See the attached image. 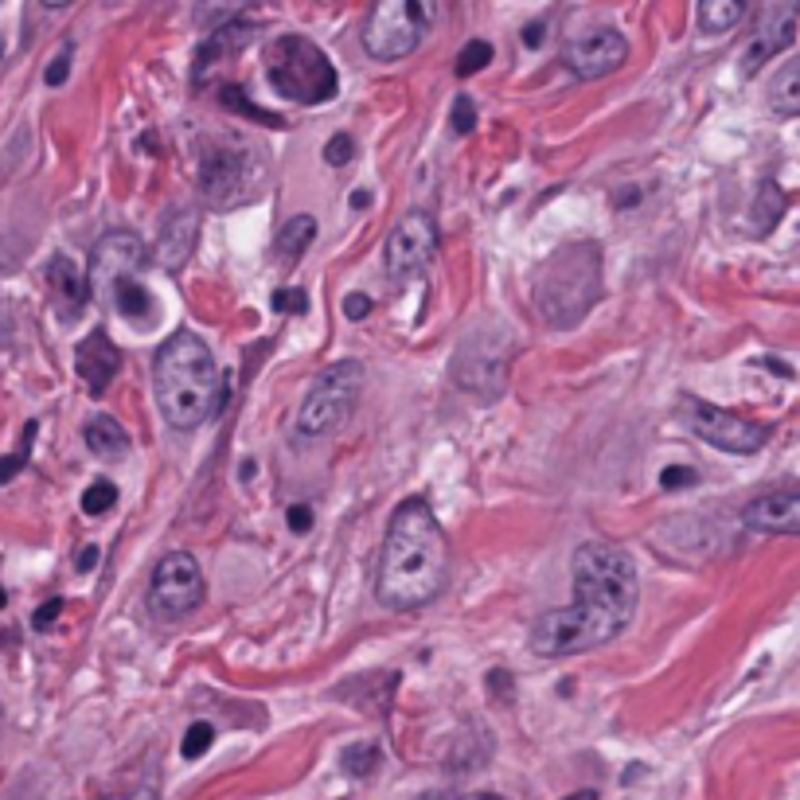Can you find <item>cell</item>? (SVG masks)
Segmentation results:
<instances>
[{
  "mask_svg": "<svg viewBox=\"0 0 800 800\" xmlns=\"http://www.w3.org/2000/svg\"><path fill=\"white\" fill-rule=\"evenodd\" d=\"M637 601V563L629 551L606 540L582 543L574 551V601L531 625V652L555 660L601 649L625 632Z\"/></svg>",
  "mask_w": 800,
  "mask_h": 800,
  "instance_id": "1",
  "label": "cell"
},
{
  "mask_svg": "<svg viewBox=\"0 0 800 800\" xmlns=\"http://www.w3.org/2000/svg\"><path fill=\"white\" fill-rule=\"evenodd\" d=\"M449 582V540L430 500L410 497L395 508L375 566V598L387 609H418Z\"/></svg>",
  "mask_w": 800,
  "mask_h": 800,
  "instance_id": "2",
  "label": "cell"
},
{
  "mask_svg": "<svg viewBox=\"0 0 800 800\" xmlns=\"http://www.w3.org/2000/svg\"><path fill=\"white\" fill-rule=\"evenodd\" d=\"M157 406L172 430H195L223 406V375L195 332H172L152 360Z\"/></svg>",
  "mask_w": 800,
  "mask_h": 800,
  "instance_id": "3",
  "label": "cell"
},
{
  "mask_svg": "<svg viewBox=\"0 0 800 800\" xmlns=\"http://www.w3.org/2000/svg\"><path fill=\"white\" fill-rule=\"evenodd\" d=\"M145 262H149V254H145L141 235L110 231V235L98 238V246L90 250V266H86L90 297H98V305L114 309L137 329H149L157 320V305H152L149 289L141 286Z\"/></svg>",
  "mask_w": 800,
  "mask_h": 800,
  "instance_id": "4",
  "label": "cell"
},
{
  "mask_svg": "<svg viewBox=\"0 0 800 800\" xmlns=\"http://www.w3.org/2000/svg\"><path fill=\"white\" fill-rule=\"evenodd\" d=\"M601 297V246L570 243L543 262L535 278V309L551 329H574Z\"/></svg>",
  "mask_w": 800,
  "mask_h": 800,
  "instance_id": "5",
  "label": "cell"
},
{
  "mask_svg": "<svg viewBox=\"0 0 800 800\" xmlns=\"http://www.w3.org/2000/svg\"><path fill=\"white\" fill-rule=\"evenodd\" d=\"M266 78L281 98L301 106H324L340 90L332 60L305 35H278L266 47Z\"/></svg>",
  "mask_w": 800,
  "mask_h": 800,
  "instance_id": "6",
  "label": "cell"
},
{
  "mask_svg": "<svg viewBox=\"0 0 800 800\" xmlns=\"http://www.w3.org/2000/svg\"><path fill=\"white\" fill-rule=\"evenodd\" d=\"M360 391H363V367L355 360H340L320 371L294 418L297 441H320L329 438V434H337L352 418L355 403H360Z\"/></svg>",
  "mask_w": 800,
  "mask_h": 800,
  "instance_id": "7",
  "label": "cell"
},
{
  "mask_svg": "<svg viewBox=\"0 0 800 800\" xmlns=\"http://www.w3.org/2000/svg\"><path fill=\"white\" fill-rule=\"evenodd\" d=\"M434 9L422 0H383L367 12L363 24V51L371 60L395 63L418 51V43L430 32Z\"/></svg>",
  "mask_w": 800,
  "mask_h": 800,
  "instance_id": "8",
  "label": "cell"
},
{
  "mask_svg": "<svg viewBox=\"0 0 800 800\" xmlns=\"http://www.w3.org/2000/svg\"><path fill=\"white\" fill-rule=\"evenodd\" d=\"M680 418L695 438L723 449V454H758L769 441V426H761L754 418H742V414H730L715 403H703L695 395H683Z\"/></svg>",
  "mask_w": 800,
  "mask_h": 800,
  "instance_id": "9",
  "label": "cell"
},
{
  "mask_svg": "<svg viewBox=\"0 0 800 800\" xmlns=\"http://www.w3.org/2000/svg\"><path fill=\"white\" fill-rule=\"evenodd\" d=\"M203 594H207V582H203L200 563L188 551H172L152 570L149 609L160 621H180L203 606Z\"/></svg>",
  "mask_w": 800,
  "mask_h": 800,
  "instance_id": "10",
  "label": "cell"
},
{
  "mask_svg": "<svg viewBox=\"0 0 800 800\" xmlns=\"http://www.w3.org/2000/svg\"><path fill=\"white\" fill-rule=\"evenodd\" d=\"M438 254V223L426 211H406L387 238V274L391 281L406 286L418 278Z\"/></svg>",
  "mask_w": 800,
  "mask_h": 800,
  "instance_id": "11",
  "label": "cell"
},
{
  "mask_svg": "<svg viewBox=\"0 0 800 800\" xmlns=\"http://www.w3.org/2000/svg\"><path fill=\"white\" fill-rule=\"evenodd\" d=\"M508 363H512V348H508L504 337H500L497 344L469 337L461 344V352L454 355V380L461 383L465 391H472V395L497 398L500 391H504Z\"/></svg>",
  "mask_w": 800,
  "mask_h": 800,
  "instance_id": "12",
  "label": "cell"
},
{
  "mask_svg": "<svg viewBox=\"0 0 800 800\" xmlns=\"http://www.w3.org/2000/svg\"><path fill=\"white\" fill-rule=\"evenodd\" d=\"M629 60V40L614 28H590L563 43V67L574 78H601Z\"/></svg>",
  "mask_w": 800,
  "mask_h": 800,
  "instance_id": "13",
  "label": "cell"
},
{
  "mask_svg": "<svg viewBox=\"0 0 800 800\" xmlns=\"http://www.w3.org/2000/svg\"><path fill=\"white\" fill-rule=\"evenodd\" d=\"M797 17H800L797 4H769V9L761 12L758 32H754L750 47L742 55V75L746 78L758 75L774 55H781V51L797 40Z\"/></svg>",
  "mask_w": 800,
  "mask_h": 800,
  "instance_id": "14",
  "label": "cell"
},
{
  "mask_svg": "<svg viewBox=\"0 0 800 800\" xmlns=\"http://www.w3.org/2000/svg\"><path fill=\"white\" fill-rule=\"evenodd\" d=\"M47 294H51V305H55V312H60L63 324H75V320L83 317L86 305H90V289H86L83 270H78L67 254H55V258H51Z\"/></svg>",
  "mask_w": 800,
  "mask_h": 800,
  "instance_id": "15",
  "label": "cell"
},
{
  "mask_svg": "<svg viewBox=\"0 0 800 800\" xmlns=\"http://www.w3.org/2000/svg\"><path fill=\"white\" fill-rule=\"evenodd\" d=\"M742 523L750 531H761V535H797L800 492L781 489V492H769V497H758L746 512H742Z\"/></svg>",
  "mask_w": 800,
  "mask_h": 800,
  "instance_id": "16",
  "label": "cell"
},
{
  "mask_svg": "<svg viewBox=\"0 0 800 800\" xmlns=\"http://www.w3.org/2000/svg\"><path fill=\"white\" fill-rule=\"evenodd\" d=\"M75 371H78V380L86 383V391H90V395H106V387H110L114 375L121 371V352L110 344V337H106V332L94 329L90 337L78 344Z\"/></svg>",
  "mask_w": 800,
  "mask_h": 800,
  "instance_id": "17",
  "label": "cell"
},
{
  "mask_svg": "<svg viewBox=\"0 0 800 800\" xmlns=\"http://www.w3.org/2000/svg\"><path fill=\"white\" fill-rule=\"evenodd\" d=\"M200 184L203 195H207L211 207H227L231 200L238 195V184H243V157L235 149H215L203 157L200 169Z\"/></svg>",
  "mask_w": 800,
  "mask_h": 800,
  "instance_id": "18",
  "label": "cell"
},
{
  "mask_svg": "<svg viewBox=\"0 0 800 800\" xmlns=\"http://www.w3.org/2000/svg\"><path fill=\"white\" fill-rule=\"evenodd\" d=\"M195 231H200L195 211H180V215H172V220L164 223L160 243H157V258L164 270H180V266H184L188 254H192V246H195Z\"/></svg>",
  "mask_w": 800,
  "mask_h": 800,
  "instance_id": "19",
  "label": "cell"
},
{
  "mask_svg": "<svg viewBox=\"0 0 800 800\" xmlns=\"http://www.w3.org/2000/svg\"><path fill=\"white\" fill-rule=\"evenodd\" d=\"M86 449H90L98 461H126L129 457V438L121 430V422H114L110 414H98V418L86 422Z\"/></svg>",
  "mask_w": 800,
  "mask_h": 800,
  "instance_id": "20",
  "label": "cell"
},
{
  "mask_svg": "<svg viewBox=\"0 0 800 800\" xmlns=\"http://www.w3.org/2000/svg\"><path fill=\"white\" fill-rule=\"evenodd\" d=\"M312 238H317V220H312V215H294V220L278 231L274 250H278V262L286 266V270H294L297 262L305 258V250L312 246Z\"/></svg>",
  "mask_w": 800,
  "mask_h": 800,
  "instance_id": "21",
  "label": "cell"
},
{
  "mask_svg": "<svg viewBox=\"0 0 800 800\" xmlns=\"http://www.w3.org/2000/svg\"><path fill=\"white\" fill-rule=\"evenodd\" d=\"M769 106H774V114H781V118H797L800 114V67L797 63H789V67L774 78Z\"/></svg>",
  "mask_w": 800,
  "mask_h": 800,
  "instance_id": "22",
  "label": "cell"
},
{
  "mask_svg": "<svg viewBox=\"0 0 800 800\" xmlns=\"http://www.w3.org/2000/svg\"><path fill=\"white\" fill-rule=\"evenodd\" d=\"M742 17H746V4L742 0H707V4H700V24L711 35L730 32Z\"/></svg>",
  "mask_w": 800,
  "mask_h": 800,
  "instance_id": "23",
  "label": "cell"
},
{
  "mask_svg": "<svg viewBox=\"0 0 800 800\" xmlns=\"http://www.w3.org/2000/svg\"><path fill=\"white\" fill-rule=\"evenodd\" d=\"M492 63V43L489 40H469L461 51H457V63H454V71H457V78H472L477 71H484Z\"/></svg>",
  "mask_w": 800,
  "mask_h": 800,
  "instance_id": "24",
  "label": "cell"
},
{
  "mask_svg": "<svg viewBox=\"0 0 800 800\" xmlns=\"http://www.w3.org/2000/svg\"><path fill=\"white\" fill-rule=\"evenodd\" d=\"M220 102H223V106H227V110L246 114V118L262 121V126H274V129H281V126H286V121H281L278 114H270V110H258V106H254V102L246 98V90H235V86H223Z\"/></svg>",
  "mask_w": 800,
  "mask_h": 800,
  "instance_id": "25",
  "label": "cell"
},
{
  "mask_svg": "<svg viewBox=\"0 0 800 800\" xmlns=\"http://www.w3.org/2000/svg\"><path fill=\"white\" fill-rule=\"evenodd\" d=\"M785 192L777 184H766L761 188V195H758V207H754V220H758V231H774L777 227V220H781V211H785Z\"/></svg>",
  "mask_w": 800,
  "mask_h": 800,
  "instance_id": "26",
  "label": "cell"
},
{
  "mask_svg": "<svg viewBox=\"0 0 800 800\" xmlns=\"http://www.w3.org/2000/svg\"><path fill=\"white\" fill-rule=\"evenodd\" d=\"M380 761H383L380 746H352V750H344L340 766H344L348 777H371L380 769Z\"/></svg>",
  "mask_w": 800,
  "mask_h": 800,
  "instance_id": "27",
  "label": "cell"
},
{
  "mask_svg": "<svg viewBox=\"0 0 800 800\" xmlns=\"http://www.w3.org/2000/svg\"><path fill=\"white\" fill-rule=\"evenodd\" d=\"M114 504H118V489H114L110 480H94L90 489L83 492V512L86 515H106Z\"/></svg>",
  "mask_w": 800,
  "mask_h": 800,
  "instance_id": "28",
  "label": "cell"
},
{
  "mask_svg": "<svg viewBox=\"0 0 800 800\" xmlns=\"http://www.w3.org/2000/svg\"><path fill=\"white\" fill-rule=\"evenodd\" d=\"M211 742H215V730H211V723H192V730L184 734V758L188 761L203 758Z\"/></svg>",
  "mask_w": 800,
  "mask_h": 800,
  "instance_id": "29",
  "label": "cell"
},
{
  "mask_svg": "<svg viewBox=\"0 0 800 800\" xmlns=\"http://www.w3.org/2000/svg\"><path fill=\"white\" fill-rule=\"evenodd\" d=\"M274 309L278 312H289V317H297V312H305L309 309V297H305V289L301 286H281V289H274Z\"/></svg>",
  "mask_w": 800,
  "mask_h": 800,
  "instance_id": "30",
  "label": "cell"
},
{
  "mask_svg": "<svg viewBox=\"0 0 800 800\" xmlns=\"http://www.w3.org/2000/svg\"><path fill=\"white\" fill-rule=\"evenodd\" d=\"M691 484H700V472L687 469V465H668L664 472H660V489H691Z\"/></svg>",
  "mask_w": 800,
  "mask_h": 800,
  "instance_id": "31",
  "label": "cell"
},
{
  "mask_svg": "<svg viewBox=\"0 0 800 800\" xmlns=\"http://www.w3.org/2000/svg\"><path fill=\"white\" fill-rule=\"evenodd\" d=\"M352 157H355V141H352V137H348V134H337L329 145H324V160H329L332 169H344V164H348V160H352Z\"/></svg>",
  "mask_w": 800,
  "mask_h": 800,
  "instance_id": "32",
  "label": "cell"
},
{
  "mask_svg": "<svg viewBox=\"0 0 800 800\" xmlns=\"http://www.w3.org/2000/svg\"><path fill=\"white\" fill-rule=\"evenodd\" d=\"M472 126H477V106H472L469 94H457L454 102V134H472Z\"/></svg>",
  "mask_w": 800,
  "mask_h": 800,
  "instance_id": "33",
  "label": "cell"
},
{
  "mask_svg": "<svg viewBox=\"0 0 800 800\" xmlns=\"http://www.w3.org/2000/svg\"><path fill=\"white\" fill-rule=\"evenodd\" d=\"M32 434H35V422H32V430H28L24 449H20V454H12V457H0V484H9V480L17 477L20 469H24V461H28V449H32Z\"/></svg>",
  "mask_w": 800,
  "mask_h": 800,
  "instance_id": "34",
  "label": "cell"
},
{
  "mask_svg": "<svg viewBox=\"0 0 800 800\" xmlns=\"http://www.w3.org/2000/svg\"><path fill=\"white\" fill-rule=\"evenodd\" d=\"M286 523L294 535H309L312 531V508L309 504H289L286 508Z\"/></svg>",
  "mask_w": 800,
  "mask_h": 800,
  "instance_id": "35",
  "label": "cell"
},
{
  "mask_svg": "<svg viewBox=\"0 0 800 800\" xmlns=\"http://www.w3.org/2000/svg\"><path fill=\"white\" fill-rule=\"evenodd\" d=\"M67 75H71V43L60 51V55H55V63H51L43 78H47V86H63V83H67Z\"/></svg>",
  "mask_w": 800,
  "mask_h": 800,
  "instance_id": "36",
  "label": "cell"
},
{
  "mask_svg": "<svg viewBox=\"0 0 800 800\" xmlns=\"http://www.w3.org/2000/svg\"><path fill=\"white\" fill-rule=\"evenodd\" d=\"M63 614V598H51V601H43L40 609H35V617H32V625L35 629H51V625H55V617Z\"/></svg>",
  "mask_w": 800,
  "mask_h": 800,
  "instance_id": "37",
  "label": "cell"
},
{
  "mask_svg": "<svg viewBox=\"0 0 800 800\" xmlns=\"http://www.w3.org/2000/svg\"><path fill=\"white\" fill-rule=\"evenodd\" d=\"M344 312H348V320H363L371 312V297L367 294H348L344 297Z\"/></svg>",
  "mask_w": 800,
  "mask_h": 800,
  "instance_id": "38",
  "label": "cell"
},
{
  "mask_svg": "<svg viewBox=\"0 0 800 800\" xmlns=\"http://www.w3.org/2000/svg\"><path fill=\"white\" fill-rule=\"evenodd\" d=\"M484 683H489L497 695H508V687H512V675H508V672H489V680H484Z\"/></svg>",
  "mask_w": 800,
  "mask_h": 800,
  "instance_id": "39",
  "label": "cell"
},
{
  "mask_svg": "<svg viewBox=\"0 0 800 800\" xmlns=\"http://www.w3.org/2000/svg\"><path fill=\"white\" fill-rule=\"evenodd\" d=\"M78 570H94V566H98V547H83L78 551Z\"/></svg>",
  "mask_w": 800,
  "mask_h": 800,
  "instance_id": "40",
  "label": "cell"
},
{
  "mask_svg": "<svg viewBox=\"0 0 800 800\" xmlns=\"http://www.w3.org/2000/svg\"><path fill=\"white\" fill-rule=\"evenodd\" d=\"M106 800H157V792L152 789H129V792H118V797H106Z\"/></svg>",
  "mask_w": 800,
  "mask_h": 800,
  "instance_id": "41",
  "label": "cell"
},
{
  "mask_svg": "<svg viewBox=\"0 0 800 800\" xmlns=\"http://www.w3.org/2000/svg\"><path fill=\"white\" fill-rule=\"evenodd\" d=\"M523 43H527V47H540V43H543V24H527V28H523Z\"/></svg>",
  "mask_w": 800,
  "mask_h": 800,
  "instance_id": "42",
  "label": "cell"
},
{
  "mask_svg": "<svg viewBox=\"0 0 800 800\" xmlns=\"http://www.w3.org/2000/svg\"><path fill=\"white\" fill-rule=\"evenodd\" d=\"M566 800H598V792H594V789H582V792H570Z\"/></svg>",
  "mask_w": 800,
  "mask_h": 800,
  "instance_id": "43",
  "label": "cell"
},
{
  "mask_svg": "<svg viewBox=\"0 0 800 800\" xmlns=\"http://www.w3.org/2000/svg\"><path fill=\"white\" fill-rule=\"evenodd\" d=\"M367 203H371L367 192H352V207H367Z\"/></svg>",
  "mask_w": 800,
  "mask_h": 800,
  "instance_id": "44",
  "label": "cell"
},
{
  "mask_svg": "<svg viewBox=\"0 0 800 800\" xmlns=\"http://www.w3.org/2000/svg\"><path fill=\"white\" fill-rule=\"evenodd\" d=\"M4 601H9V594H4V590H0V609H4Z\"/></svg>",
  "mask_w": 800,
  "mask_h": 800,
  "instance_id": "45",
  "label": "cell"
},
{
  "mask_svg": "<svg viewBox=\"0 0 800 800\" xmlns=\"http://www.w3.org/2000/svg\"><path fill=\"white\" fill-rule=\"evenodd\" d=\"M480 800H500V797H480Z\"/></svg>",
  "mask_w": 800,
  "mask_h": 800,
  "instance_id": "46",
  "label": "cell"
}]
</instances>
